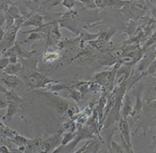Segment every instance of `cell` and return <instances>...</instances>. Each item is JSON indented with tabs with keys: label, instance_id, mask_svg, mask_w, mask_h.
<instances>
[{
	"label": "cell",
	"instance_id": "cell-1",
	"mask_svg": "<svg viewBox=\"0 0 156 153\" xmlns=\"http://www.w3.org/2000/svg\"><path fill=\"white\" fill-rule=\"evenodd\" d=\"M52 83H58V81L50 80L46 76L38 71L32 72L27 76V84L31 88H41V87H45Z\"/></svg>",
	"mask_w": 156,
	"mask_h": 153
},
{
	"label": "cell",
	"instance_id": "cell-2",
	"mask_svg": "<svg viewBox=\"0 0 156 153\" xmlns=\"http://www.w3.org/2000/svg\"><path fill=\"white\" fill-rule=\"evenodd\" d=\"M130 76H131L130 66H119L117 69L115 79H114L115 88H119V87L125 85L126 81L130 78Z\"/></svg>",
	"mask_w": 156,
	"mask_h": 153
},
{
	"label": "cell",
	"instance_id": "cell-3",
	"mask_svg": "<svg viewBox=\"0 0 156 153\" xmlns=\"http://www.w3.org/2000/svg\"><path fill=\"white\" fill-rule=\"evenodd\" d=\"M48 37H47V47L48 46H55V43L61 40V33L59 30V27L58 23H50L48 28Z\"/></svg>",
	"mask_w": 156,
	"mask_h": 153
},
{
	"label": "cell",
	"instance_id": "cell-4",
	"mask_svg": "<svg viewBox=\"0 0 156 153\" xmlns=\"http://www.w3.org/2000/svg\"><path fill=\"white\" fill-rule=\"evenodd\" d=\"M119 129L121 135L122 140L124 141V143L128 146L130 149L133 150V146H132V142H131V134H130V126L127 120L120 118L119 123Z\"/></svg>",
	"mask_w": 156,
	"mask_h": 153
},
{
	"label": "cell",
	"instance_id": "cell-5",
	"mask_svg": "<svg viewBox=\"0 0 156 153\" xmlns=\"http://www.w3.org/2000/svg\"><path fill=\"white\" fill-rule=\"evenodd\" d=\"M77 18H78V12H76L74 9H71L62 16V18L59 20V24L61 27L68 28L71 29V27L74 24V22Z\"/></svg>",
	"mask_w": 156,
	"mask_h": 153
},
{
	"label": "cell",
	"instance_id": "cell-6",
	"mask_svg": "<svg viewBox=\"0 0 156 153\" xmlns=\"http://www.w3.org/2000/svg\"><path fill=\"white\" fill-rule=\"evenodd\" d=\"M0 80L3 83H5L7 86H9V88H14V87L24 84L23 80L20 78H18V76H13V75H8V74H5L4 72L0 76Z\"/></svg>",
	"mask_w": 156,
	"mask_h": 153
},
{
	"label": "cell",
	"instance_id": "cell-7",
	"mask_svg": "<svg viewBox=\"0 0 156 153\" xmlns=\"http://www.w3.org/2000/svg\"><path fill=\"white\" fill-rule=\"evenodd\" d=\"M43 23V17L40 14H34L31 17L27 18V20H25L23 27H29V26H33V27H37L40 28L42 26Z\"/></svg>",
	"mask_w": 156,
	"mask_h": 153
},
{
	"label": "cell",
	"instance_id": "cell-8",
	"mask_svg": "<svg viewBox=\"0 0 156 153\" xmlns=\"http://www.w3.org/2000/svg\"><path fill=\"white\" fill-rule=\"evenodd\" d=\"M132 112H133V105L129 99V96L126 95L124 103L122 102V116H121V118L127 120V118L129 116H131Z\"/></svg>",
	"mask_w": 156,
	"mask_h": 153
},
{
	"label": "cell",
	"instance_id": "cell-9",
	"mask_svg": "<svg viewBox=\"0 0 156 153\" xmlns=\"http://www.w3.org/2000/svg\"><path fill=\"white\" fill-rule=\"evenodd\" d=\"M22 68V63L17 62V63H9L8 66L4 69V73L8 75H13L18 73Z\"/></svg>",
	"mask_w": 156,
	"mask_h": 153
},
{
	"label": "cell",
	"instance_id": "cell-10",
	"mask_svg": "<svg viewBox=\"0 0 156 153\" xmlns=\"http://www.w3.org/2000/svg\"><path fill=\"white\" fill-rule=\"evenodd\" d=\"M7 114L5 115V120L6 121H9L12 120V116L15 114L16 111H17V108H18V103H9L8 107H7Z\"/></svg>",
	"mask_w": 156,
	"mask_h": 153
},
{
	"label": "cell",
	"instance_id": "cell-11",
	"mask_svg": "<svg viewBox=\"0 0 156 153\" xmlns=\"http://www.w3.org/2000/svg\"><path fill=\"white\" fill-rule=\"evenodd\" d=\"M59 53L57 51H45L43 55V61L45 62H53L59 58Z\"/></svg>",
	"mask_w": 156,
	"mask_h": 153
},
{
	"label": "cell",
	"instance_id": "cell-12",
	"mask_svg": "<svg viewBox=\"0 0 156 153\" xmlns=\"http://www.w3.org/2000/svg\"><path fill=\"white\" fill-rule=\"evenodd\" d=\"M133 9L136 12H145L148 9V2L146 1H133L132 2Z\"/></svg>",
	"mask_w": 156,
	"mask_h": 153
},
{
	"label": "cell",
	"instance_id": "cell-13",
	"mask_svg": "<svg viewBox=\"0 0 156 153\" xmlns=\"http://www.w3.org/2000/svg\"><path fill=\"white\" fill-rule=\"evenodd\" d=\"M5 97L8 102L9 103H19L22 101L21 98L15 94L13 93L12 91H9V92H6V95H5Z\"/></svg>",
	"mask_w": 156,
	"mask_h": 153
},
{
	"label": "cell",
	"instance_id": "cell-14",
	"mask_svg": "<svg viewBox=\"0 0 156 153\" xmlns=\"http://www.w3.org/2000/svg\"><path fill=\"white\" fill-rule=\"evenodd\" d=\"M75 136H76V133L72 132H68V133H65L64 136H63V138H62V141H61V146L62 147L67 146L73 139L75 138Z\"/></svg>",
	"mask_w": 156,
	"mask_h": 153
},
{
	"label": "cell",
	"instance_id": "cell-15",
	"mask_svg": "<svg viewBox=\"0 0 156 153\" xmlns=\"http://www.w3.org/2000/svg\"><path fill=\"white\" fill-rule=\"evenodd\" d=\"M155 43H156V28H155V30H154V32H153V34L148 39L147 43H145V46L143 47V49H144V50H146V49H148L150 47H151L152 45H155Z\"/></svg>",
	"mask_w": 156,
	"mask_h": 153
},
{
	"label": "cell",
	"instance_id": "cell-16",
	"mask_svg": "<svg viewBox=\"0 0 156 153\" xmlns=\"http://www.w3.org/2000/svg\"><path fill=\"white\" fill-rule=\"evenodd\" d=\"M9 64V59L3 57L0 58V70H4L8 65Z\"/></svg>",
	"mask_w": 156,
	"mask_h": 153
},
{
	"label": "cell",
	"instance_id": "cell-17",
	"mask_svg": "<svg viewBox=\"0 0 156 153\" xmlns=\"http://www.w3.org/2000/svg\"><path fill=\"white\" fill-rule=\"evenodd\" d=\"M75 3H76V1H73V0H64V1H62L63 6L68 9H72L73 8V6L75 5Z\"/></svg>",
	"mask_w": 156,
	"mask_h": 153
},
{
	"label": "cell",
	"instance_id": "cell-18",
	"mask_svg": "<svg viewBox=\"0 0 156 153\" xmlns=\"http://www.w3.org/2000/svg\"><path fill=\"white\" fill-rule=\"evenodd\" d=\"M41 35L40 33H37V32H31L30 36L27 38V41H35L37 39H41Z\"/></svg>",
	"mask_w": 156,
	"mask_h": 153
},
{
	"label": "cell",
	"instance_id": "cell-19",
	"mask_svg": "<svg viewBox=\"0 0 156 153\" xmlns=\"http://www.w3.org/2000/svg\"><path fill=\"white\" fill-rule=\"evenodd\" d=\"M9 103L6 99L5 96H0V109H3V108H6L8 107Z\"/></svg>",
	"mask_w": 156,
	"mask_h": 153
},
{
	"label": "cell",
	"instance_id": "cell-20",
	"mask_svg": "<svg viewBox=\"0 0 156 153\" xmlns=\"http://www.w3.org/2000/svg\"><path fill=\"white\" fill-rule=\"evenodd\" d=\"M4 36H5V32H4V30L0 28V42L2 41V39L4 38Z\"/></svg>",
	"mask_w": 156,
	"mask_h": 153
},
{
	"label": "cell",
	"instance_id": "cell-21",
	"mask_svg": "<svg viewBox=\"0 0 156 153\" xmlns=\"http://www.w3.org/2000/svg\"><path fill=\"white\" fill-rule=\"evenodd\" d=\"M10 153H25V152L20 149H12V150H10Z\"/></svg>",
	"mask_w": 156,
	"mask_h": 153
},
{
	"label": "cell",
	"instance_id": "cell-22",
	"mask_svg": "<svg viewBox=\"0 0 156 153\" xmlns=\"http://www.w3.org/2000/svg\"><path fill=\"white\" fill-rule=\"evenodd\" d=\"M2 146H4V138L0 136V147H1Z\"/></svg>",
	"mask_w": 156,
	"mask_h": 153
},
{
	"label": "cell",
	"instance_id": "cell-23",
	"mask_svg": "<svg viewBox=\"0 0 156 153\" xmlns=\"http://www.w3.org/2000/svg\"><path fill=\"white\" fill-rule=\"evenodd\" d=\"M151 106H152V108L154 109V110L156 111V100H154V101L152 102V104H151Z\"/></svg>",
	"mask_w": 156,
	"mask_h": 153
},
{
	"label": "cell",
	"instance_id": "cell-24",
	"mask_svg": "<svg viewBox=\"0 0 156 153\" xmlns=\"http://www.w3.org/2000/svg\"><path fill=\"white\" fill-rule=\"evenodd\" d=\"M4 127V125L2 124V122L1 121H0V128H3Z\"/></svg>",
	"mask_w": 156,
	"mask_h": 153
},
{
	"label": "cell",
	"instance_id": "cell-25",
	"mask_svg": "<svg viewBox=\"0 0 156 153\" xmlns=\"http://www.w3.org/2000/svg\"><path fill=\"white\" fill-rule=\"evenodd\" d=\"M94 153H97V147H96V148H95V150H94Z\"/></svg>",
	"mask_w": 156,
	"mask_h": 153
},
{
	"label": "cell",
	"instance_id": "cell-26",
	"mask_svg": "<svg viewBox=\"0 0 156 153\" xmlns=\"http://www.w3.org/2000/svg\"><path fill=\"white\" fill-rule=\"evenodd\" d=\"M153 76H156V72H155V74H154V75H153Z\"/></svg>",
	"mask_w": 156,
	"mask_h": 153
},
{
	"label": "cell",
	"instance_id": "cell-27",
	"mask_svg": "<svg viewBox=\"0 0 156 153\" xmlns=\"http://www.w3.org/2000/svg\"><path fill=\"white\" fill-rule=\"evenodd\" d=\"M155 91H156V86H155Z\"/></svg>",
	"mask_w": 156,
	"mask_h": 153
}]
</instances>
